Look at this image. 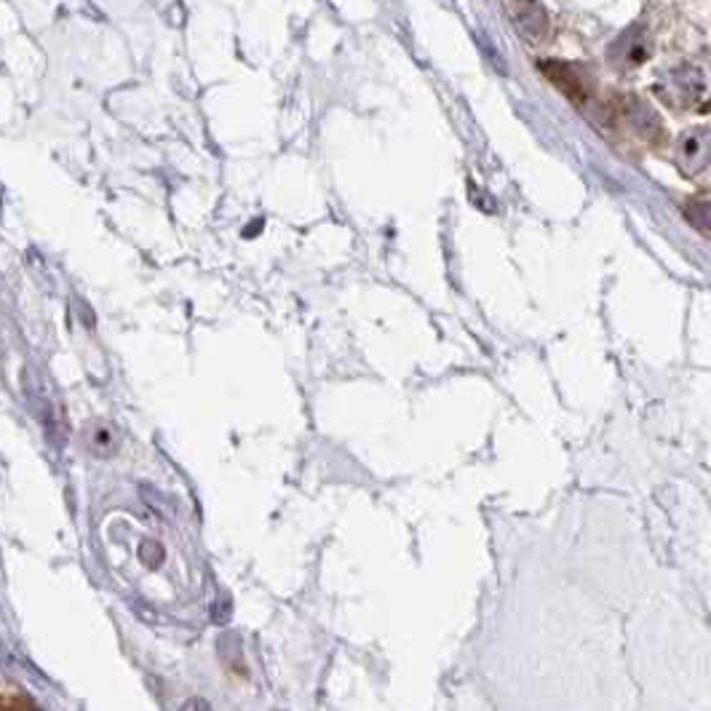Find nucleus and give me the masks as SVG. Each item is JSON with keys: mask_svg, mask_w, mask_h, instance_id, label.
Returning <instances> with one entry per match:
<instances>
[{"mask_svg": "<svg viewBox=\"0 0 711 711\" xmlns=\"http://www.w3.org/2000/svg\"><path fill=\"white\" fill-rule=\"evenodd\" d=\"M541 70L552 78L554 86H557L559 92H565L567 97L576 99L578 105L585 107V102H589V86H585L583 75L578 73L576 68H570V64L565 62H557V59H548L546 64H541Z\"/></svg>", "mask_w": 711, "mask_h": 711, "instance_id": "obj_1", "label": "nucleus"}, {"mask_svg": "<svg viewBox=\"0 0 711 711\" xmlns=\"http://www.w3.org/2000/svg\"><path fill=\"white\" fill-rule=\"evenodd\" d=\"M508 11H511L513 16V25H517L524 38H530V44H537V40L546 35L548 20L546 9H543L541 3H511Z\"/></svg>", "mask_w": 711, "mask_h": 711, "instance_id": "obj_2", "label": "nucleus"}, {"mask_svg": "<svg viewBox=\"0 0 711 711\" xmlns=\"http://www.w3.org/2000/svg\"><path fill=\"white\" fill-rule=\"evenodd\" d=\"M112 447H116V439H112V431L107 426H94L92 434H88V450L94 455H110Z\"/></svg>", "mask_w": 711, "mask_h": 711, "instance_id": "obj_3", "label": "nucleus"}, {"mask_svg": "<svg viewBox=\"0 0 711 711\" xmlns=\"http://www.w3.org/2000/svg\"><path fill=\"white\" fill-rule=\"evenodd\" d=\"M687 217H690L692 225H698V230L709 233V201L701 199L698 203H690L687 206Z\"/></svg>", "mask_w": 711, "mask_h": 711, "instance_id": "obj_4", "label": "nucleus"}, {"mask_svg": "<svg viewBox=\"0 0 711 711\" xmlns=\"http://www.w3.org/2000/svg\"><path fill=\"white\" fill-rule=\"evenodd\" d=\"M179 711H212V709H209V703L201 701V698H190V701H185V707Z\"/></svg>", "mask_w": 711, "mask_h": 711, "instance_id": "obj_5", "label": "nucleus"}, {"mask_svg": "<svg viewBox=\"0 0 711 711\" xmlns=\"http://www.w3.org/2000/svg\"><path fill=\"white\" fill-rule=\"evenodd\" d=\"M0 711H38V709L29 707L27 701H9V703H3V709Z\"/></svg>", "mask_w": 711, "mask_h": 711, "instance_id": "obj_6", "label": "nucleus"}]
</instances>
